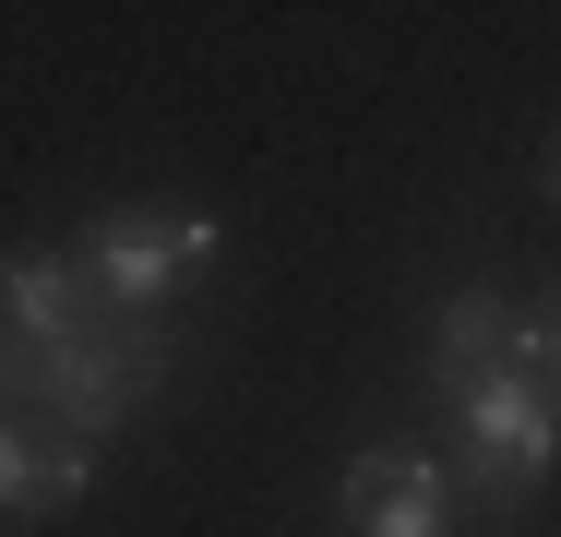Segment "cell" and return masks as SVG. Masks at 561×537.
Wrapping results in <instances>:
<instances>
[{
  "label": "cell",
  "mask_w": 561,
  "mask_h": 537,
  "mask_svg": "<svg viewBox=\"0 0 561 537\" xmlns=\"http://www.w3.org/2000/svg\"><path fill=\"white\" fill-rule=\"evenodd\" d=\"M454 526V466L419 442H358L335 466V537H443Z\"/></svg>",
  "instance_id": "4"
},
{
  "label": "cell",
  "mask_w": 561,
  "mask_h": 537,
  "mask_svg": "<svg viewBox=\"0 0 561 537\" xmlns=\"http://www.w3.org/2000/svg\"><path fill=\"white\" fill-rule=\"evenodd\" d=\"M514 346L561 382V287H550V299H514Z\"/></svg>",
  "instance_id": "8"
},
{
  "label": "cell",
  "mask_w": 561,
  "mask_h": 537,
  "mask_svg": "<svg viewBox=\"0 0 561 537\" xmlns=\"http://www.w3.org/2000/svg\"><path fill=\"white\" fill-rule=\"evenodd\" d=\"M84 322H108V311H96L84 263H72V239H12L0 251V334L12 346H60Z\"/></svg>",
  "instance_id": "6"
},
{
  "label": "cell",
  "mask_w": 561,
  "mask_h": 537,
  "mask_svg": "<svg viewBox=\"0 0 561 537\" xmlns=\"http://www.w3.org/2000/svg\"><path fill=\"white\" fill-rule=\"evenodd\" d=\"M502 346H514V299H502V287H443V299H431V346H419V395L490 370Z\"/></svg>",
  "instance_id": "7"
},
{
  "label": "cell",
  "mask_w": 561,
  "mask_h": 537,
  "mask_svg": "<svg viewBox=\"0 0 561 537\" xmlns=\"http://www.w3.org/2000/svg\"><path fill=\"white\" fill-rule=\"evenodd\" d=\"M0 537H12V526H0Z\"/></svg>",
  "instance_id": "10"
},
{
  "label": "cell",
  "mask_w": 561,
  "mask_h": 537,
  "mask_svg": "<svg viewBox=\"0 0 561 537\" xmlns=\"http://www.w3.org/2000/svg\"><path fill=\"white\" fill-rule=\"evenodd\" d=\"M538 204L561 215V119H550V132H538Z\"/></svg>",
  "instance_id": "9"
},
{
  "label": "cell",
  "mask_w": 561,
  "mask_h": 537,
  "mask_svg": "<svg viewBox=\"0 0 561 537\" xmlns=\"http://www.w3.org/2000/svg\"><path fill=\"white\" fill-rule=\"evenodd\" d=\"M216 251H227V227L204 204H108L72 227V263H84L108 322H180V299L216 275Z\"/></svg>",
  "instance_id": "3"
},
{
  "label": "cell",
  "mask_w": 561,
  "mask_h": 537,
  "mask_svg": "<svg viewBox=\"0 0 561 537\" xmlns=\"http://www.w3.org/2000/svg\"><path fill=\"white\" fill-rule=\"evenodd\" d=\"M96 478H108V454H96V442H60L48 419L0 407V526H60Z\"/></svg>",
  "instance_id": "5"
},
{
  "label": "cell",
  "mask_w": 561,
  "mask_h": 537,
  "mask_svg": "<svg viewBox=\"0 0 561 537\" xmlns=\"http://www.w3.org/2000/svg\"><path fill=\"white\" fill-rule=\"evenodd\" d=\"M431 430L454 442V490H466L478 514H526L561 478V382L526 346H502L490 370L443 382V395H431Z\"/></svg>",
  "instance_id": "2"
},
{
  "label": "cell",
  "mask_w": 561,
  "mask_h": 537,
  "mask_svg": "<svg viewBox=\"0 0 561 537\" xmlns=\"http://www.w3.org/2000/svg\"><path fill=\"white\" fill-rule=\"evenodd\" d=\"M180 370H192V334L180 322H84L60 346H12L0 334V407L48 419L60 442H96V454L156 419L180 395Z\"/></svg>",
  "instance_id": "1"
}]
</instances>
